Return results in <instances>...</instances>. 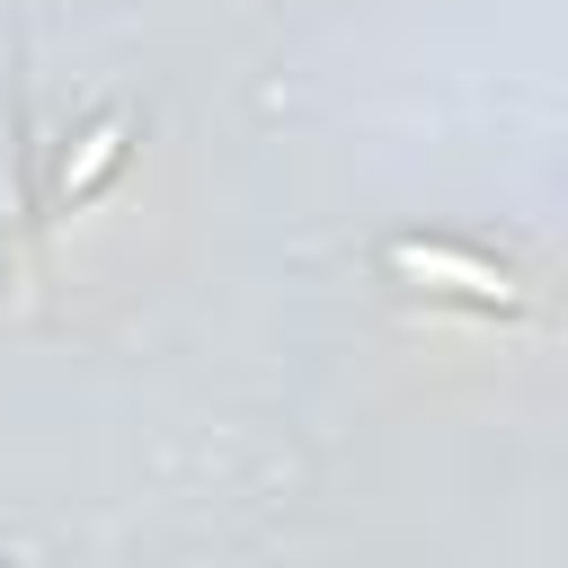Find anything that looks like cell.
<instances>
[{
  "instance_id": "1",
  "label": "cell",
  "mask_w": 568,
  "mask_h": 568,
  "mask_svg": "<svg viewBox=\"0 0 568 568\" xmlns=\"http://www.w3.org/2000/svg\"><path fill=\"white\" fill-rule=\"evenodd\" d=\"M390 275L426 284V293H453V302H488V311H515V275L470 257V248H444V240H390Z\"/></svg>"
},
{
  "instance_id": "2",
  "label": "cell",
  "mask_w": 568,
  "mask_h": 568,
  "mask_svg": "<svg viewBox=\"0 0 568 568\" xmlns=\"http://www.w3.org/2000/svg\"><path fill=\"white\" fill-rule=\"evenodd\" d=\"M124 142H133V124H124V115H98V124L80 133V151L62 160V204H71V195H89V186L124 160Z\"/></svg>"
}]
</instances>
